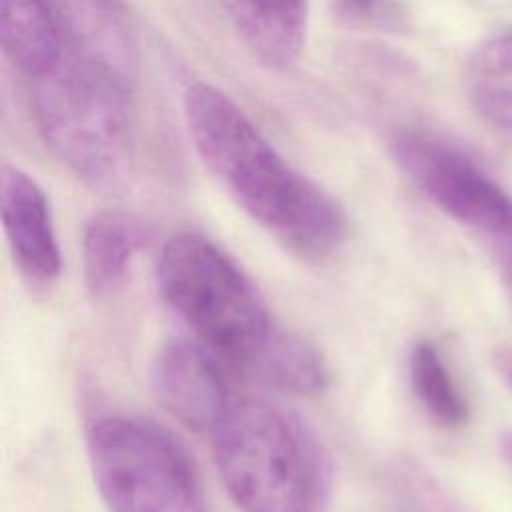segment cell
<instances>
[{
  "mask_svg": "<svg viewBox=\"0 0 512 512\" xmlns=\"http://www.w3.org/2000/svg\"><path fill=\"white\" fill-rule=\"evenodd\" d=\"M150 384L160 406L190 430L212 432L230 406L218 364L188 338H170L158 348Z\"/></svg>",
  "mask_w": 512,
  "mask_h": 512,
  "instance_id": "ba28073f",
  "label": "cell"
},
{
  "mask_svg": "<svg viewBox=\"0 0 512 512\" xmlns=\"http://www.w3.org/2000/svg\"><path fill=\"white\" fill-rule=\"evenodd\" d=\"M240 40L264 66H292L306 40L308 0H218Z\"/></svg>",
  "mask_w": 512,
  "mask_h": 512,
  "instance_id": "30bf717a",
  "label": "cell"
},
{
  "mask_svg": "<svg viewBox=\"0 0 512 512\" xmlns=\"http://www.w3.org/2000/svg\"><path fill=\"white\" fill-rule=\"evenodd\" d=\"M184 118L208 170L286 248L324 258L344 242V208L290 166L228 94L208 82H192L184 92Z\"/></svg>",
  "mask_w": 512,
  "mask_h": 512,
  "instance_id": "6da1fadb",
  "label": "cell"
},
{
  "mask_svg": "<svg viewBox=\"0 0 512 512\" xmlns=\"http://www.w3.org/2000/svg\"><path fill=\"white\" fill-rule=\"evenodd\" d=\"M340 18L362 24L390 28L400 22V12L392 0H334Z\"/></svg>",
  "mask_w": 512,
  "mask_h": 512,
  "instance_id": "2e32d148",
  "label": "cell"
},
{
  "mask_svg": "<svg viewBox=\"0 0 512 512\" xmlns=\"http://www.w3.org/2000/svg\"><path fill=\"white\" fill-rule=\"evenodd\" d=\"M248 372L294 396H314L328 386V368L322 354L304 338L280 328Z\"/></svg>",
  "mask_w": 512,
  "mask_h": 512,
  "instance_id": "5bb4252c",
  "label": "cell"
},
{
  "mask_svg": "<svg viewBox=\"0 0 512 512\" xmlns=\"http://www.w3.org/2000/svg\"><path fill=\"white\" fill-rule=\"evenodd\" d=\"M64 50L98 66L134 92L140 40L126 0H46Z\"/></svg>",
  "mask_w": 512,
  "mask_h": 512,
  "instance_id": "52a82bcc",
  "label": "cell"
},
{
  "mask_svg": "<svg viewBox=\"0 0 512 512\" xmlns=\"http://www.w3.org/2000/svg\"><path fill=\"white\" fill-rule=\"evenodd\" d=\"M0 214L12 258L34 284L54 282L60 274V248L52 214L38 182L16 166H6L0 180Z\"/></svg>",
  "mask_w": 512,
  "mask_h": 512,
  "instance_id": "9c48e42d",
  "label": "cell"
},
{
  "mask_svg": "<svg viewBox=\"0 0 512 512\" xmlns=\"http://www.w3.org/2000/svg\"><path fill=\"white\" fill-rule=\"evenodd\" d=\"M400 172L444 214L494 236H512V196L452 144L422 132L400 130L390 140Z\"/></svg>",
  "mask_w": 512,
  "mask_h": 512,
  "instance_id": "8992f818",
  "label": "cell"
},
{
  "mask_svg": "<svg viewBox=\"0 0 512 512\" xmlns=\"http://www.w3.org/2000/svg\"><path fill=\"white\" fill-rule=\"evenodd\" d=\"M156 282L164 302L216 354L250 370L276 332L262 296L210 238L184 232L162 246Z\"/></svg>",
  "mask_w": 512,
  "mask_h": 512,
  "instance_id": "277c9868",
  "label": "cell"
},
{
  "mask_svg": "<svg viewBox=\"0 0 512 512\" xmlns=\"http://www.w3.org/2000/svg\"><path fill=\"white\" fill-rule=\"evenodd\" d=\"M142 244V226L124 212L96 214L82 238V274L92 296L114 292Z\"/></svg>",
  "mask_w": 512,
  "mask_h": 512,
  "instance_id": "7c38bea8",
  "label": "cell"
},
{
  "mask_svg": "<svg viewBox=\"0 0 512 512\" xmlns=\"http://www.w3.org/2000/svg\"><path fill=\"white\" fill-rule=\"evenodd\" d=\"M86 454L108 512H208L190 452L152 420H96L86 436Z\"/></svg>",
  "mask_w": 512,
  "mask_h": 512,
  "instance_id": "5b68a950",
  "label": "cell"
},
{
  "mask_svg": "<svg viewBox=\"0 0 512 512\" xmlns=\"http://www.w3.org/2000/svg\"><path fill=\"white\" fill-rule=\"evenodd\" d=\"M496 368L498 372L502 374L504 382L512 388V346H506V348H500L496 352Z\"/></svg>",
  "mask_w": 512,
  "mask_h": 512,
  "instance_id": "e0dca14e",
  "label": "cell"
},
{
  "mask_svg": "<svg viewBox=\"0 0 512 512\" xmlns=\"http://www.w3.org/2000/svg\"><path fill=\"white\" fill-rule=\"evenodd\" d=\"M464 86L470 104L486 122L512 130V34L490 36L470 52Z\"/></svg>",
  "mask_w": 512,
  "mask_h": 512,
  "instance_id": "4fadbf2b",
  "label": "cell"
},
{
  "mask_svg": "<svg viewBox=\"0 0 512 512\" xmlns=\"http://www.w3.org/2000/svg\"><path fill=\"white\" fill-rule=\"evenodd\" d=\"M212 450L242 512H324L328 464L308 426L284 406L232 400L212 430Z\"/></svg>",
  "mask_w": 512,
  "mask_h": 512,
  "instance_id": "7a4b0ae2",
  "label": "cell"
},
{
  "mask_svg": "<svg viewBox=\"0 0 512 512\" xmlns=\"http://www.w3.org/2000/svg\"><path fill=\"white\" fill-rule=\"evenodd\" d=\"M32 82L38 130L52 154L92 186L118 182L132 160V90L70 54Z\"/></svg>",
  "mask_w": 512,
  "mask_h": 512,
  "instance_id": "3957f363",
  "label": "cell"
},
{
  "mask_svg": "<svg viewBox=\"0 0 512 512\" xmlns=\"http://www.w3.org/2000/svg\"><path fill=\"white\" fill-rule=\"evenodd\" d=\"M506 454L512 460V440H506Z\"/></svg>",
  "mask_w": 512,
  "mask_h": 512,
  "instance_id": "d6986e66",
  "label": "cell"
},
{
  "mask_svg": "<svg viewBox=\"0 0 512 512\" xmlns=\"http://www.w3.org/2000/svg\"><path fill=\"white\" fill-rule=\"evenodd\" d=\"M410 388L424 412L444 428H460L468 420V404L438 348L420 340L408 358Z\"/></svg>",
  "mask_w": 512,
  "mask_h": 512,
  "instance_id": "9a60e30c",
  "label": "cell"
},
{
  "mask_svg": "<svg viewBox=\"0 0 512 512\" xmlns=\"http://www.w3.org/2000/svg\"><path fill=\"white\" fill-rule=\"evenodd\" d=\"M508 244L502 252V276H504V284H506V290L512 298V236L506 238Z\"/></svg>",
  "mask_w": 512,
  "mask_h": 512,
  "instance_id": "ac0fdd59",
  "label": "cell"
},
{
  "mask_svg": "<svg viewBox=\"0 0 512 512\" xmlns=\"http://www.w3.org/2000/svg\"><path fill=\"white\" fill-rule=\"evenodd\" d=\"M0 42L10 64L30 80L64 56V42L46 0H0Z\"/></svg>",
  "mask_w": 512,
  "mask_h": 512,
  "instance_id": "8fae6325",
  "label": "cell"
}]
</instances>
